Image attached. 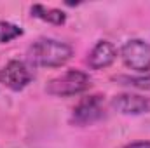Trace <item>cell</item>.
<instances>
[{
  "label": "cell",
  "mask_w": 150,
  "mask_h": 148,
  "mask_svg": "<svg viewBox=\"0 0 150 148\" xmlns=\"http://www.w3.org/2000/svg\"><path fill=\"white\" fill-rule=\"evenodd\" d=\"M72 47L54 38H40L28 49V59L35 66L56 68L72 58Z\"/></svg>",
  "instance_id": "obj_1"
},
{
  "label": "cell",
  "mask_w": 150,
  "mask_h": 148,
  "mask_svg": "<svg viewBox=\"0 0 150 148\" xmlns=\"http://www.w3.org/2000/svg\"><path fill=\"white\" fill-rule=\"evenodd\" d=\"M89 85H91V78L87 73H84L80 70H68L67 73L52 78L47 84L45 91L51 96L65 98V96H75V94L84 92Z\"/></svg>",
  "instance_id": "obj_2"
},
{
  "label": "cell",
  "mask_w": 150,
  "mask_h": 148,
  "mask_svg": "<svg viewBox=\"0 0 150 148\" xmlns=\"http://www.w3.org/2000/svg\"><path fill=\"white\" fill-rule=\"evenodd\" d=\"M120 56H122L124 65L134 72L150 70V44L140 40V38H133V40L126 42L122 45Z\"/></svg>",
  "instance_id": "obj_3"
},
{
  "label": "cell",
  "mask_w": 150,
  "mask_h": 148,
  "mask_svg": "<svg viewBox=\"0 0 150 148\" xmlns=\"http://www.w3.org/2000/svg\"><path fill=\"white\" fill-rule=\"evenodd\" d=\"M105 108H103V98L101 96H89L84 98L74 108L70 122L75 125H89L103 118Z\"/></svg>",
  "instance_id": "obj_4"
},
{
  "label": "cell",
  "mask_w": 150,
  "mask_h": 148,
  "mask_svg": "<svg viewBox=\"0 0 150 148\" xmlns=\"http://www.w3.org/2000/svg\"><path fill=\"white\" fill-rule=\"evenodd\" d=\"M33 78L32 70L23 61H9L0 70V84L9 87L11 91H23Z\"/></svg>",
  "instance_id": "obj_5"
},
{
  "label": "cell",
  "mask_w": 150,
  "mask_h": 148,
  "mask_svg": "<svg viewBox=\"0 0 150 148\" xmlns=\"http://www.w3.org/2000/svg\"><path fill=\"white\" fill-rule=\"evenodd\" d=\"M112 106L126 115H140L150 110V101L138 94H119L113 98Z\"/></svg>",
  "instance_id": "obj_6"
},
{
  "label": "cell",
  "mask_w": 150,
  "mask_h": 148,
  "mask_svg": "<svg viewBox=\"0 0 150 148\" xmlns=\"http://www.w3.org/2000/svg\"><path fill=\"white\" fill-rule=\"evenodd\" d=\"M115 58H117V49L113 47V44H110L108 40H101L89 52L87 63L93 70H101V68L110 66L115 61Z\"/></svg>",
  "instance_id": "obj_7"
},
{
  "label": "cell",
  "mask_w": 150,
  "mask_h": 148,
  "mask_svg": "<svg viewBox=\"0 0 150 148\" xmlns=\"http://www.w3.org/2000/svg\"><path fill=\"white\" fill-rule=\"evenodd\" d=\"M32 16H35L42 21H47L51 25H63L67 19L65 12H61L59 9H47L45 5H40V4H35L32 7Z\"/></svg>",
  "instance_id": "obj_8"
},
{
  "label": "cell",
  "mask_w": 150,
  "mask_h": 148,
  "mask_svg": "<svg viewBox=\"0 0 150 148\" xmlns=\"http://www.w3.org/2000/svg\"><path fill=\"white\" fill-rule=\"evenodd\" d=\"M19 35H23V30L12 23L7 21H0V44H7L14 38H18Z\"/></svg>",
  "instance_id": "obj_9"
},
{
  "label": "cell",
  "mask_w": 150,
  "mask_h": 148,
  "mask_svg": "<svg viewBox=\"0 0 150 148\" xmlns=\"http://www.w3.org/2000/svg\"><path fill=\"white\" fill-rule=\"evenodd\" d=\"M115 80L124 82V85H131V87H136V89L150 91V75H143V77H117Z\"/></svg>",
  "instance_id": "obj_10"
},
{
  "label": "cell",
  "mask_w": 150,
  "mask_h": 148,
  "mask_svg": "<svg viewBox=\"0 0 150 148\" xmlns=\"http://www.w3.org/2000/svg\"><path fill=\"white\" fill-rule=\"evenodd\" d=\"M122 148H150V141H136V143H129Z\"/></svg>",
  "instance_id": "obj_11"
}]
</instances>
